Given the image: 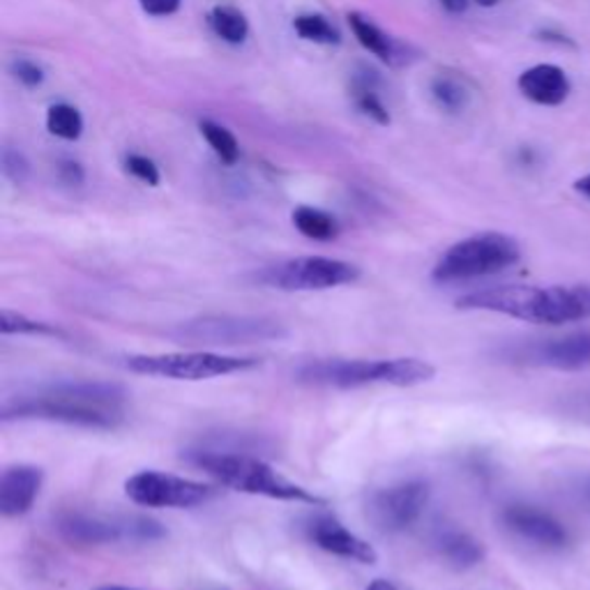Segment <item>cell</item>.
Wrapping results in <instances>:
<instances>
[{
    "mask_svg": "<svg viewBox=\"0 0 590 590\" xmlns=\"http://www.w3.org/2000/svg\"><path fill=\"white\" fill-rule=\"evenodd\" d=\"M127 415V390L109 380H61L8 397L0 420H49L86 429H116Z\"/></svg>",
    "mask_w": 590,
    "mask_h": 590,
    "instance_id": "1",
    "label": "cell"
},
{
    "mask_svg": "<svg viewBox=\"0 0 590 590\" xmlns=\"http://www.w3.org/2000/svg\"><path fill=\"white\" fill-rule=\"evenodd\" d=\"M456 307L505 314L540 326H565L590 318V284H554V287L503 284L460 298Z\"/></svg>",
    "mask_w": 590,
    "mask_h": 590,
    "instance_id": "2",
    "label": "cell"
},
{
    "mask_svg": "<svg viewBox=\"0 0 590 590\" xmlns=\"http://www.w3.org/2000/svg\"><path fill=\"white\" fill-rule=\"evenodd\" d=\"M436 374L434 365L420 357H326L312 360L298 369V380L318 388L351 390L363 386H394L413 388L423 386Z\"/></svg>",
    "mask_w": 590,
    "mask_h": 590,
    "instance_id": "3",
    "label": "cell"
},
{
    "mask_svg": "<svg viewBox=\"0 0 590 590\" xmlns=\"http://www.w3.org/2000/svg\"><path fill=\"white\" fill-rule=\"evenodd\" d=\"M187 460L208 475L228 487L242 493H252V497H263L273 501H289V503H304V505H326V499L316 497L310 489H304L289 478H284L271 464H265L256 456L238 454V452H219V450H197L189 452Z\"/></svg>",
    "mask_w": 590,
    "mask_h": 590,
    "instance_id": "4",
    "label": "cell"
},
{
    "mask_svg": "<svg viewBox=\"0 0 590 590\" xmlns=\"http://www.w3.org/2000/svg\"><path fill=\"white\" fill-rule=\"evenodd\" d=\"M519 259L522 250L515 238L499 231H487L448 247L443 256L436 261L431 277L439 284L470 281L499 275L519 263Z\"/></svg>",
    "mask_w": 590,
    "mask_h": 590,
    "instance_id": "5",
    "label": "cell"
},
{
    "mask_svg": "<svg viewBox=\"0 0 590 590\" xmlns=\"http://www.w3.org/2000/svg\"><path fill=\"white\" fill-rule=\"evenodd\" d=\"M127 369L141 376L171 378V380H211L254 369L256 357L224 355L215 351H180L155 355H129Z\"/></svg>",
    "mask_w": 590,
    "mask_h": 590,
    "instance_id": "6",
    "label": "cell"
},
{
    "mask_svg": "<svg viewBox=\"0 0 590 590\" xmlns=\"http://www.w3.org/2000/svg\"><path fill=\"white\" fill-rule=\"evenodd\" d=\"M289 335L275 318L265 316H234L211 314L199 316L174 330V337L201 347H238V344H268Z\"/></svg>",
    "mask_w": 590,
    "mask_h": 590,
    "instance_id": "7",
    "label": "cell"
},
{
    "mask_svg": "<svg viewBox=\"0 0 590 590\" xmlns=\"http://www.w3.org/2000/svg\"><path fill=\"white\" fill-rule=\"evenodd\" d=\"M360 268L349 261L328 256H300L273 265L261 281L279 291H328L357 281Z\"/></svg>",
    "mask_w": 590,
    "mask_h": 590,
    "instance_id": "8",
    "label": "cell"
},
{
    "mask_svg": "<svg viewBox=\"0 0 590 590\" xmlns=\"http://www.w3.org/2000/svg\"><path fill=\"white\" fill-rule=\"evenodd\" d=\"M125 493L131 503L143 507H197L215 499V489L180 475L162 470H139L127 478Z\"/></svg>",
    "mask_w": 590,
    "mask_h": 590,
    "instance_id": "9",
    "label": "cell"
},
{
    "mask_svg": "<svg viewBox=\"0 0 590 590\" xmlns=\"http://www.w3.org/2000/svg\"><path fill=\"white\" fill-rule=\"evenodd\" d=\"M429 493L425 480H404L378 489L367 503V517L380 532H402L423 517Z\"/></svg>",
    "mask_w": 590,
    "mask_h": 590,
    "instance_id": "10",
    "label": "cell"
},
{
    "mask_svg": "<svg viewBox=\"0 0 590 590\" xmlns=\"http://www.w3.org/2000/svg\"><path fill=\"white\" fill-rule=\"evenodd\" d=\"M526 365L551 367L561 372H579L590 367V330L569 332L556 339H538L517 351Z\"/></svg>",
    "mask_w": 590,
    "mask_h": 590,
    "instance_id": "11",
    "label": "cell"
},
{
    "mask_svg": "<svg viewBox=\"0 0 590 590\" xmlns=\"http://www.w3.org/2000/svg\"><path fill=\"white\" fill-rule=\"evenodd\" d=\"M501 522L517 538L540 549H563L567 544L565 526L536 505L512 503L501 512Z\"/></svg>",
    "mask_w": 590,
    "mask_h": 590,
    "instance_id": "12",
    "label": "cell"
},
{
    "mask_svg": "<svg viewBox=\"0 0 590 590\" xmlns=\"http://www.w3.org/2000/svg\"><path fill=\"white\" fill-rule=\"evenodd\" d=\"M304 532H307V538L318 549L328 551L332 556L365 565H374L378 561L376 549L367 540L357 538L355 532H351L344 524L330 515H312L307 524H304Z\"/></svg>",
    "mask_w": 590,
    "mask_h": 590,
    "instance_id": "13",
    "label": "cell"
},
{
    "mask_svg": "<svg viewBox=\"0 0 590 590\" xmlns=\"http://www.w3.org/2000/svg\"><path fill=\"white\" fill-rule=\"evenodd\" d=\"M55 530L70 544H111L129 540V517H102L90 515V512L67 510L55 519Z\"/></svg>",
    "mask_w": 590,
    "mask_h": 590,
    "instance_id": "14",
    "label": "cell"
},
{
    "mask_svg": "<svg viewBox=\"0 0 590 590\" xmlns=\"http://www.w3.org/2000/svg\"><path fill=\"white\" fill-rule=\"evenodd\" d=\"M45 482L42 468L30 464H16L0 475V515L5 519L24 517L35 505Z\"/></svg>",
    "mask_w": 590,
    "mask_h": 590,
    "instance_id": "15",
    "label": "cell"
},
{
    "mask_svg": "<svg viewBox=\"0 0 590 590\" xmlns=\"http://www.w3.org/2000/svg\"><path fill=\"white\" fill-rule=\"evenodd\" d=\"M517 86L526 100L540 106H561L573 92V84H569L565 70L551 63L532 65L522 72Z\"/></svg>",
    "mask_w": 590,
    "mask_h": 590,
    "instance_id": "16",
    "label": "cell"
},
{
    "mask_svg": "<svg viewBox=\"0 0 590 590\" xmlns=\"http://www.w3.org/2000/svg\"><path fill=\"white\" fill-rule=\"evenodd\" d=\"M349 26L355 35V40L360 42V47L374 53L378 61H384L388 65H404L411 61L409 45H402L399 40H394V37H390L384 28H378L369 16L360 14V12H351Z\"/></svg>",
    "mask_w": 590,
    "mask_h": 590,
    "instance_id": "17",
    "label": "cell"
},
{
    "mask_svg": "<svg viewBox=\"0 0 590 590\" xmlns=\"http://www.w3.org/2000/svg\"><path fill=\"white\" fill-rule=\"evenodd\" d=\"M434 547L439 551V556L454 569H470L480 565L485 558L482 544L470 532L460 528H441L436 532Z\"/></svg>",
    "mask_w": 590,
    "mask_h": 590,
    "instance_id": "18",
    "label": "cell"
},
{
    "mask_svg": "<svg viewBox=\"0 0 590 590\" xmlns=\"http://www.w3.org/2000/svg\"><path fill=\"white\" fill-rule=\"evenodd\" d=\"M376 86H378L376 72L365 70L363 74H353L351 98H353V104L357 106L360 113H365L367 118L386 127V125H390V111L384 104V100L378 98Z\"/></svg>",
    "mask_w": 590,
    "mask_h": 590,
    "instance_id": "19",
    "label": "cell"
},
{
    "mask_svg": "<svg viewBox=\"0 0 590 590\" xmlns=\"http://www.w3.org/2000/svg\"><path fill=\"white\" fill-rule=\"evenodd\" d=\"M208 24H211L219 40L228 45H242L247 35H250V22H247V16L234 5H215L208 12Z\"/></svg>",
    "mask_w": 590,
    "mask_h": 590,
    "instance_id": "20",
    "label": "cell"
},
{
    "mask_svg": "<svg viewBox=\"0 0 590 590\" xmlns=\"http://www.w3.org/2000/svg\"><path fill=\"white\" fill-rule=\"evenodd\" d=\"M291 219H293V226L298 228V231L310 240L326 242L339 234L337 219L332 215H328L326 211H318V208H312V205H298Z\"/></svg>",
    "mask_w": 590,
    "mask_h": 590,
    "instance_id": "21",
    "label": "cell"
},
{
    "mask_svg": "<svg viewBox=\"0 0 590 590\" xmlns=\"http://www.w3.org/2000/svg\"><path fill=\"white\" fill-rule=\"evenodd\" d=\"M431 98L439 104V109L448 113H462L470 102V90L460 76L439 74L431 81Z\"/></svg>",
    "mask_w": 590,
    "mask_h": 590,
    "instance_id": "22",
    "label": "cell"
},
{
    "mask_svg": "<svg viewBox=\"0 0 590 590\" xmlns=\"http://www.w3.org/2000/svg\"><path fill=\"white\" fill-rule=\"evenodd\" d=\"M47 129L53 137H59L63 141H76L84 135V118L79 109H74L72 104L65 102L51 104L47 111Z\"/></svg>",
    "mask_w": 590,
    "mask_h": 590,
    "instance_id": "23",
    "label": "cell"
},
{
    "mask_svg": "<svg viewBox=\"0 0 590 590\" xmlns=\"http://www.w3.org/2000/svg\"><path fill=\"white\" fill-rule=\"evenodd\" d=\"M199 131L224 164L231 166L240 160V146H238V139L234 137V131H228L224 125L208 121V118L199 123Z\"/></svg>",
    "mask_w": 590,
    "mask_h": 590,
    "instance_id": "24",
    "label": "cell"
},
{
    "mask_svg": "<svg viewBox=\"0 0 590 590\" xmlns=\"http://www.w3.org/2000/svg\"><path fill=\"white\" fill-rule=\"evenodd\" d=\"M293 30L302 37V40L314 42V45H339L341 35L339 30L328 22L326 16L321 14H300L293 18Z\"/></svg>",
    "mask_w": 590,
    "mask_h": 590,
    "instance_id": "25",
    "label": "cell"
},
{
    "mask_svg": "<svg viewBox=\"0 0 590 590\" xmlns=\"http://www.w3.org/2000/svg\"><path fill=\"white\" fill-rule=\"evenodd\" d=\"M0 332L3 335H40V337H65L61 328H53L45 321L30 318L22 312H0Z\"/></svg>",
    "mask_w": 590,
    "mask_h": 590,
    "instance_id": "26",
    "label": "cell"
},
{
    "mask_svg": "<svg viewBox=\"0 0 590 590\" xmlns=\"http://www.w3.org/2000/svg\"><path fill=\"white\" fill-rule=\"evenodd\" d=\"M125 171L131 178H137L139 183H143L148 187H158L160 180H162L158 164L152 162L150 158L137 155V152H131V155L125 158Z\"/></svg>",
    "mask_w": 590,
    "mask_h": 590,
    "instance_id": "27",
    "label": "cell"
},
{
    "mask_svg": "<svg viewBox=\"0 0 590 590\" xmlns=\"http://www.w3.org/2000/svg\"><path fill=\"white\" fill-rule=\"evenodd\" d=\"M3 176L14 183V185H24L30 178V164L22 150L5 148L3 150Z\"/></svg>",
    "mask_w": 590,
    "mask_h": 590,
    "instance_id": "28",
    "label": "cell"
},
{
    "mask_svg": "<svg viewBox=\"0 0 590 590\" xmlns=\"http://www.w3.org/2000/svg\"><path fill=\"white\" fill-rule=\"evenodd\" d=\"M12 74L14 79L26 88H40L45 84V70L28 59H16L12 63Z\"/></svg>",
    "mask_w": 590,
    "mask_h": 590,
    "instance_id": "29",
    "label": "cell"
},
{
    "mask_svg": "<svg viewBox=\"0 0 590 590\" xmlns=\"http://www.w3.org/2000/svg\"><path fill=\"white\" fill-rule=\"evenodd\" d=\"M183 0H139V5L150 16H171L180 10Z\"/></svg>",
    "mask_w": 590,
    "mask_h": 590,
    "instance_id": "30",
    "label": "cell"
},
{
    "mask_svg": "<svg viewBox=\"0 0 590 590\" xmlns=\"http://www.w3.org/2000/svg\"><path fill=\"white\" fill-rule=\"evenodd\" d=\"M59 174H61V180L65 185H81L86 180V174H84V166L79 162H74V160H63L59 164Z\"/></svg>",
    "mask_w": 590,
    "mask_h": 590,
    "instance_id": "31",
    "label": "cell"
},
{
    "mask_svg": "<svg viewBox=\"0 0 590 590\" xmlns=\"http://www.w3.org/2000/svg\"><path fill=\"white\" fill-rule=\"evenodd\" d=\"M538 37H540V40H544V42H554V45H561V47H575V42L569 40L567 35L556 33V30H549V28L540 30V33H538Z\"/></svg>",
    "mask_w": 590,
    "mask_h": 590,
    "instance_id": "32",
    "label": "cell"
},
{
    "mask_svg": "<svg viewBox=\"0 0 590 590\" xmlns=\"http://www.w3.org/2000/svg\"><path fill=\"white\" fill-rule=\"evenodd\" d=\"M439 3L448 14H464L470 5V0H439Z\"/></svg>",
    "mask_w": 590,
    "mask_h": 590,
    "instance_id": "33",
    "label": "cell"
},
{
    "mask_svg": "<svg viewBox=\"0 0 590 590\" xmlns=\"http://www.w3.org/2000/svg\"><path fill=\"white\" fill-rule=\"evenodd\" d=\"M575 189H577V192H579L581 197H586V199L590 201V174H588V176H581L579 180H575Z\"/></svg>",
    "mask_w": 590,
    "mask_h": 590,
    "instance_id": "34",
    "label": "cell"
},
{
    "mask_svg": "<svg viewBox=\"0 0 590 590\" xmlns=\"http://www.w3.org/2000/svg\"><path fill=\"white\" fill-rule=\"evenodd\" d=\"M365 590H399V588L388 579H374V581H369V586Z\"/></svg>",
    "mask_w": 590,
    "mask_h": 590,
    "instance_id": "35",
    "label": "cell"
},
{
    "mask_svg": "<svg viewBox=\"0 0 590 590\" xmlns=\"http://www.w3.org/2000/svg\"><path fill=\"white\" fill-rule=\"evenodd\" d=\"M475 3H478L480 8H497L501 0H475Z\"/></svg>",
    "mask_w": 590,
    "mask_h": 590,
    "instance_id": "36",
    "label": "cell"
},
{
    "mask_svg": "<svg viewBox=\"0 0 590 590\" xmlns=\"http://www.w3.org/2000/svg\"><path fill=\"white\" fill-rule=\"evenodd\" d=\"M98 590H137V588H127V586H102Z\"/></svg>",
    "mask_w": 590,
    "mask_h": 590,
    "instance_id": "37",
    "label": "cell"
},
{
    "mask_svg": "<svg viewBox=\"0 0 590 590\" xmlns=\"http://www.w3.org/2000/svg\"><path fill=\"white\" fill-rule=\"evenodd\" d=\"M583 493H586V499L590 501V478L586 480V485H583Z\"/></svg>",
    "mask_w": 590,
    "mask_h": 590,
    "instance_id": "38",
    "label": "cell"
}]
</instances>
